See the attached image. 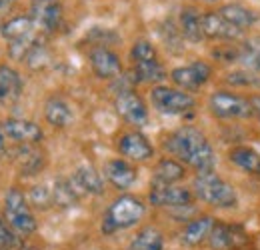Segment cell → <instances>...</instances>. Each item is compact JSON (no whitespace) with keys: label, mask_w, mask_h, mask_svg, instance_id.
<instances>
[{"label":"cell","mask_w":260,"mask_h":250,"mask_svg":"<svg viewBox=\"0 0 260 250\" xmlns=\"http://www.w3.org/2000/svg\"><path fill=\"white\" fill-rule=\"evenodd\" d=\"M166 146L174 157L180 158L190 168H194L196 172H210L216 164L210 142L198 128H192V126H184L176 130L168 138Z\"/></svg>","instance_id":"obj_1"},{"label":"cell","mask_w":260,"mask_h":250,"mask_svg":"<svg viewBox=\"0 0 260 250\" xmlns=\"http://www.w3.org/2000/svg\"><path fill=\"white\" fill-rule=\"evenodd\" d=\"M194 194L206 204L216 206V208H232L236 206V192L234 188L228 184L226 180H222L216 172H198L192 182Z\"/></svg>","instance_id":"obj_2"},{"label":"cell","mask_w":260,"mask_h":250,"mask_svg":"<svg viewBox=\"0 0 260 250\" xmlns=\"http://www.w3.org/2000/svg\"><path fill=\"white\" fill-rule=\"evenodd\" d=\"M142 216H144V204L138 198L128 196V194L126 196H120L106 210L104 220H102V232L104 234H112L116 230L130 228V226H134Z\"/></svg>","instance_id":"obj_3"},{"label":"cell","mask_w":260,"mask_h":250,"mask_svg":"<svg viewBox=\"0 0 260 250\" xmlns=\"http://www.w3.org/2000/svg\"><path fill=\"white\" fill-rule=\"evenodd\" d=\"M34 20L30 16H14L2 26V36L8 42L10 56L22 60L34 48Z\"/></svg>","instance_id":"obj_4"},{"label":"cell","mask_w":260,"mask_h":250,"mask_svg":"<svg viewBox=\"0 0 260 250\" xmlns=\"http://www.w3.org/2000/svg\"><path fill=\"white\" fill-rule=\"evenodd\" d=\"M4 218L6 224L18 234H32L36 230V218L28 206V200L18 188H10L4 198Z\"/></svg>","instance_id":"obj_5"},{"label":"cell","mask_w":260,"mask_h":250,"mask_svg":"<svg viewBox=\"0 0 260 250\" xmlns=\"http://www.w3.org/2000/svg\"><path fill=\"white\" fill-rule=\"evenodd\" d=\"M208 106L218 118H246L254 112L250 98L234 92H214L208 100Z\"/></svg>","instance_id":"obj_6"},{"label":"cell","mask_w":260,"mask_h":250,"mask_svg":"<svg viewBox=\"0 0 260 250\" xmlns=\"http://www.w3.org/2000/svg\"><path fill=\"white\" fill-rule=\"evenodd\" d=\"M154 108L162 114H184L196 106L194 98L184 90H176L170 86H154L150 92Z\"/></svg>","instance_id":"obj_7"},{"label":"cell","mask_w":260,"mask_h":250,"mask_svg":"<svg viewBox=\"0 0 260 250\" xmlns=\"http://www.w3.org/2000/svg\"><path fill=\"white\" fill-rule=\"evenodd\" d=\"M210 74H212V68L206 63L198 60V63H192V64H188V66H178V68H174V70L170 72V78H172V82H174L176 86H180L182 90L194 92L202 84L208 82Z\"/></svg>","instance_id":"obj_8"},{"label":"cell","mask_w":260,"mask_h":250,"mask_svg":"<svg viewBox=\"0 0 260 250\" xmlns=\"http://www.w3.org/2000/svg\"><path fill=\"white\" fill-rule=\"evenodd\" d=\"M194 200L192 192L186 188L172 186V184H160L154 182L150 190V202L154 206H166V208H184L190 206Z\"/></svg>","instance_id":"obj_9"},{"label":"cell","mask_w":260,"mask_h":250,"mask_svg":"<svg viewBox=\"0 0 260 250\" xmlns=\"http://www.w3.org/2000/svg\"><path fill=\"white\" fill-rule=\"evenodd\" d=\"M116 112L134 126H144L148 122V108L144 100L132 90H122L116 96Z\"/></svg>","instance_id":"obj_10"},{"label":"cell","mask_w":260,"mask_h":250,"mask_svg":"<svg viewBox=\"0 0 260 250\" xmlns=\"http://www.w3.org/2000/svg\"><path fill=\"white\" fill-rule=\"evenodd\" d=\"M0 130L6 138L18 142V144H36L44 138V132L38 124L30 120H20V118H6L0 122Z\"/></svg>","instance_id":"obj_11"},{"label":"cell","mask_w":260,"mask_h":250,"mask_svg":"<svg viewBox=\"0 0 260 250\" xmlns=\"http://www.w3.org/2000/svg\"><path fill=\"white\" fill-rule=\"evenodd\" d=\"M30 18L42 30L54 32L62 22V6L58 0H32Z\"/></svg>","instance_id":"obj_12"},{"label":"cell","mask_w":260,"mask_h":250,"mask_svg":"<svg viewBox=\"0 0 260 250\" xmlns=\"http://www.w3.org/2000/svg\"><path fill=\"white\" fill-rule=\"evenodd\" d=\"M248 242L246 232L240 226H230V224H214L208 244L212 250H240Z\"/></svg>","instance_id":"obj_13"},{"label":"cell","mask_w":260,"mask_h":250,"mask_svg":"<svg viewBox=\"0 0 260 250\" xmlns=\"http://www.w3.org/2000/svg\"><path fill=\"white\" fill-rule=\"evenodd\" d=\"M202 34L210 40H238L242 30L230 24L220 12H206L202 14Z\"/></svg>","instance_id":"obj_14"},{"label":"cell","mask_w":260,"mask_h":250,"mask_svg":"<svg viewBox=\"0 0 260 250\" xmlns=\"http://www.w3.org/2000/svg\"><path fill=\"white\" fill-rule=\"evenodd\" d=\"M90 66L94 70L98 78H104V80H110V78H116L120 76L122 72V64L116 52H112L110 48H104V46H96L90 50Z\"/></svg>","instance_id":"obj_15"},{"label":"cell","mask_w":260,"mask_h":250,"mask_svg":"<svg viewBox=\"0 0 260 250\" xmlns=\"http://www.w3.org/2000/svg\"><path fill=\"white\" fill-rule=\"evenodd\" d=\"M118 150H120L122 157L130 158V160H138V162H144V160L152 158V154H154L152 144L140 132H126V134H122V138L118 142Z\"/></svg>","instance_id":"obj_16"},{"label":"cell","mask_w":260,"mask_h":250,"mask_svg":"<svg viewBox=\"0 0 260 250\" xmlns=\"http://www.w3.org/2000/svg\"><path fill=\"white\" fill-rule=\"evenodd\" d=\"M104 174H106L108 182H110L114 188H118V190H126V188H130L134 182H136V178H138L136 168H134L132 164H128L126 160H120V158H114V160L106 162V166H104Z\"/></svg>","instance_id":"obj_17"},{"label":"cell","mask_w":260,"mask_h":250,"mask_svg":"<svg viewBox=\"0 0 260 250\" xmlns=\"http://www.w3.org/2000/svg\"><path fill=\"white\" fill-rule=\"evenodd\" d=\"M214 224L216 222L210 218V216H198V218L190 220L186 224V228L182 230V236H180L182 244H186V246H198V244H202L204 240H208Z\"/></svg>","instance_id":"obj_18"},{"label":"cell","mask_w":260,"mask_h":250,"mask_svg":"<svg viewBox=\"0 0 260 250\" xmlns=\"http://www.w3.org/2000/svg\"><path fill=\"white\" fill-rule=\"evenodd\" d=\"M218 12L226 18L230 24H234L236 28H240L242 32L246 30V28H250V26H254V22L258 20V16H256L254 10L246 8L244 4H236V2H230V4L220 6Z\"/></svg>","instance_id":"obj_19"},{"label":"cell","mask_w":260,"mask_h":250,"mask_svg":"<svg viewBox=\"0 0 260 250\" xmlns=\"http://www.w3.org/2000/svg\"><path fill=\"white\" fill-rule=\"evenodd\" d=\"M20 94H22L20 74L10 66L0 64V102H14Z\"/></svg>","instance_id":"obj_20"},{"label":"cell","mask_w":260,"mask_h":250,"mask_svg":"<svg viewBox=\"0 0 260 250\" xmlns=\"http://www.w3.org/2000/svg\"><path fill=\"white\" fill-rule=\"evenodd\" d=\"M44 118L54 128H64L72 122V108L62 98H50L44 106Z\"/></svg>","instance_id":"obj_21"},{"label":"cell","mask_w":260,"mask_h":250,"mask_svg":"<svg viewBox=\"0 0 260 250\" xmlns=\"http://www.w3.org/2000/svg\"><path fill=\"white\" fill-rule=\"evenodd\" d=\"M180 32L192 44L200 42L204 38V34H202V14L192 6H188L180 12Z\"/></svg>","instance_id":"obj_22"},{"label":"cell","mask_w":260,"mask_h":250,"mask_svg":"<svg viewBox=\"0 0 260 250\" xmlns=\"http://www.w3.org/2000/svg\"><path fill=\"white\" fill-rule=\"evenodd\" d=\"M184 166L178 162V160H172V158H164L156 164L154 168V182H160V184H174L178 180L184 178Z\"/></svg>","instance_id":"obj_23"},{"label":"cell","mask_w":260,"mask_h":250,"mask_svg":"<svg viewBox=\"0 0 260 250\" xmlns=\"http://www.w3.org/2000/svg\"><path fill=\"white\" fill-rule=\"evenodd\" d=\"M74 184L78 188H82L88 194H102L104 192V182L98 174V170H94L92 166L84 164L74 172Z\"/></svg>","instance_id":"obj_24"},{"label":"cell","mask_w":260,"mask_h":250,"mask_svg":"<svg viewBox=\"0 0 260 250\" xmlns=\"http://www.w3.org/2000/svg\"><path fill=\"white\" fill-rule=\"evenodd\" d=\"M162 248H164L162 234L154 226L142 228L128 244V250H162Z\"/></svg>","instance_id":"obj_25"},{"label":"cell","mask_w":260,"mask_h":250,"mask_svg":"<svg viewBox=\"0 0 260 250\" xmlns=\"http://www.w3.org/2000/svg\"><path fill=\"white\" fill-rule=\"evenodd\" d=\"M230 160L242 168L244 172H250V174H260V154L254 148H248V146H236L230 150Z\"/></svg>","instance_id":"obj_26"},{"label":"cell","mask_w":260,"mask_h":250,"mask_svg":"<svg viewBox=\"0 0 260 250\" xmlns=\"http://www.w3.org/2000/svg\"><path fill=\"white\" fill-rule=\"evenodd\" d=\"M240 63L250 72H260V36H252L240 44Z\"/></svg>","instance_id":"obj_27"},{"label":"cell","mask_w":260,"mask_h":250,"mask_svg":"<svg viewBox=\"0 0 260 250\" xmlns=\"http://www.w3.org/2000/svg\"><path fill=\"white\" fill-rule=\"evenodd\" d=\"M134 76L140 82H160L166 78V70L158 60L144 64H134Z\"/></svg>","instance_id":"obj_28"},{"label":"cell","mask_w":260,"mask_h":250,"mask_svg":"<svg viewBox=\"0 0 260 250\" xmlns=\"http://www.w3.org/2000/svg\"><path fill=\"white\" fill-rule=\"evenodd\" d=\"M52 188V204H56V206H74L76 202H78V196H76V190L74 186L70 184V182H66V180H56L54 182V186Z\"/></svg>","instance_id":"obj_29"},{"label":"cell","mask_w":260,"mask_h":250,"mask_svg":"<svg viewBox=\"0 0 260 250\" xmlns=\"http://www.w3.org/2000/svg\"><path fill=\"white\" fill-rule=\"evenodd\" d=\"M130 56H132V63L134 64H144V63H154V60H158L156 48H154L148 40H138V42H134V46H132V50H130Z\"/></svg>","instance_id":"obj_30"},{"label":"cell","mask_w":260,"mask_h":250,"mask_svg":"<svg viewBox=\"0 0 260 250\" xmlns=\"http://www.w3.org/2000/svg\"><path fill=\"white\" fill-rule=\"evenodd\" d=\"M30 200H32L38 208H48L52 204V188L46 186V184L34 186L30 190Z\"/></svg>","instance_id":"obj_31"},{"label":"cell","mask_w":260,"mask_h":250,"mask_svg":"<svg viewBox=\"0 0 260 250\" xmlns=\"http://www.w3.org/2000/svg\"><path fill=\"white\" fill-rule=\"evenodd\" d=\"M14 244V236L10 232V228L0 220V250H8Z\"/></svg>","instance_id":"obj_32"},{"label":"cell","mask_w":260,"mask_h":250,"mask_svg":"<svg viewBox=\"0 0 260 250\" xmlns=\"http://www.w3.org/2000/svg\"><path fill=\"white\" fill-rule=\"evenodd\" d=\"M16 0H0V14H6L12 6H14Z\"/></svg>","instance_id":"obj_33"},{"label":"cell","mask_w":260,"mask_h":250,"mask_svg":"<svg viewBox=\"0 0 260 250\" xmlns=\"http://www.w3.org/2000/svg\"><path fill=\"white\" fill-rule=\"evenodd\" d=\"M250 102H252V108H254L256 116L260 118V94H256V96H250Z\"/></svg>","instance_id":"obj_34"},{"label":"cell","mask_w":260,"mask_h":250,"mask_svg":"<svg viewBox=\"0 0 260 250\" xmlns=\"http://www.w3.org/2000/svg\"><path fill=\"white\" fill-rule=\"evenodd\" d=\"M4 138H6V136H4V134H2V130H0V154L4 152Z\"/></svg>","instance_id":"obj_35"},{"label":"cell","mask_w":260,"mask_h":250,"mask_svg":"<svg viewBox=\"0 0 260 250\" xmlns=\"http://www.w3.org/2000/svg\"><path fill=\"white\" fill-rule=\"evenodd\" d=\"M254 86H258L260 88V74H258V78H256V82H254Z\"/></svg>","instance_id":"obj_36"},{"label":"cell","mask_w":260,"mask_h":250,"mask_svg":"<svg viewBox=\"0 0 260 250\" xmlns=\"http://www.w3.org/2000/svg\"><path fill=\"white\" fill-rule=\"evenodd\" d=\"M206 2H216V0H206Z\"/></svg>","instance_id":"obj_37"}]
</instances>
